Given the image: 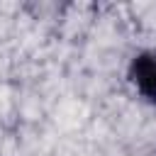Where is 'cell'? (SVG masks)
Segmentation results:
<instances>
[{
    "instance_id": "obj_1",
    "label": "cell",
    "mask_w": 156,
    "mask_h": 156,
    "mask_svg": "<svg viewBox=\"0 0 156 156\" xmlns=\"http://www.w3.org/2000/svg\"><path fill=\"white\" fill-rule=\"evenodd\" d=\"M129 76H132V83L136 85V90L156 102V51H144L139 54L134 61H132V68H129Z\"/></svg>"
}]
</instances>
